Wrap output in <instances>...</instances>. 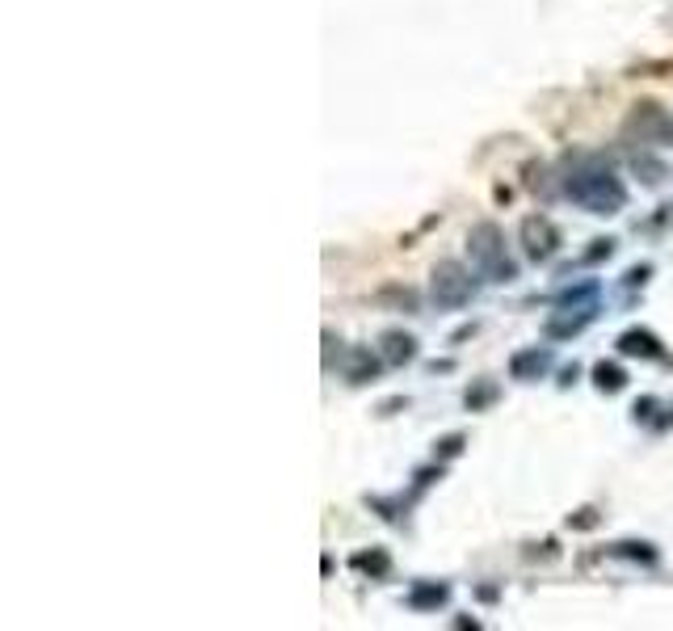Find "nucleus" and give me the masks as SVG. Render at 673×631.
Instances as JSON below:
<instances>
[{
  "instance_id": "12",
  "label": "nucleus",
  "mask_w": 673,
  "mask_h": 631,
  "mask_svg": "<svg viewBox=\"0 0 673 631\" xmlns=\"http://www.w3.org/2000/svg\"><path fill=\"white\" fill-rule=\"evenodd\" d=\"M354 564L366 568V573H387V556H383V552H375V556H358Z\"/></svg>"
},
{
  "instance_id": "4",
  "label": "nucleus",
  "mask_w": 673,
  "mask_h": 631,
  "mask_svg": "<svg viewBox=\"0 0 673 631\" xmlns=\"http://www.w3.org/2000/svg\"><path fill=\"white\" fill-rule=\"evenodd\" d=\"M623 135L640 139V144H652V148H665L673 144V114L657 101H640V106H631L627 122H623Z\"/></svg>"
},
{
  "instance_id": "10",
  "label": "nucleus",
  "mask_w": 673,
  "mask_h": 631,
  "mask_svg": "<svg viewBox=\"0 0 673 631\" xmlns=\"http://www.w3.org/2000/svg\"><path fill=\"white\" fill-rule=\"evenodd\" d=\"M446 602V585H425V589H413V606L425 610V606H438Z\"/></svg>"
},
{
  "instance_id": "6",
  "label": "nucleus",
  "mask_w": 673,
  "mask_h": 631,
  "mask_svg": "<svg viewBox=\"0 0 673 631\" xmlns=\"http://www.w3.org/2000/svg\"><path fill=\"white\" fill-rule=\"evenodd\" d=\"M379 345H383V358L392 362V366L413 362V358H417V341H413L409 333H400V329H387V333L379 337Z\"/></svg>"
},
{
  "instance_id": "9",
  "label": "nucleus",
  "mask_w": 673,
  "mask_h": 631,
  "mask_svg": "<svg viewBox=\"0 0 673 631\" xmlns=\"http://www.w3.org/2000/svg\"><path fill=\"white\" fill-rule=\"evenodd\" d=\"M594 383H598L602 392H619L623 383H627V375L619 371V366H606V362H602V366H594Z\"/></svg>"
},
{
  "instance_id": "7",
  "label": "nucleus",
  "mask_w": 673,
  "mask_h": 631,
  "mask_svg": "<svg viewBox=\"0 0 673 631\" xmlns=\"http://www.w3.org/2000/svg\"><path fill=\"white\" fill-rule=\"evenodd\" d=\"M547 366H552V354L547 350H522V354H514V362H509V371H514V379H539Z\"/></svg>"
},
{
  "instance_id": "2",
  "label": "nucleus",
  "mask_w": 673,
  "mask_h": 631,
  "mask_svg": "<svg viewBox=\"0 0 673 631\" xmlns=\"http://www.w3.org/2000/svg\"><path fill=\"white\" fill-rule=\"evenodd\" d=\"M467 249H472V261L480 270L493 274V282H509L518 274V266L505 257V236L497 223H476V228L467 232Z\"/></svg>"
},
{
  "instance_id": "3",
  "label": "nucleus",
  "mask_w": 673,
  "mask_h": 631,
  "mask_svg": "<svg viewBox=\"0 0 673 631\" xmlns=\"http://www.w3.org/2000/svg\"><path fill=\"white\" fill-rule=\"evenodd\" d=\"M472 291H476V282H472V274H467L463 261L446 257L430 270V299L438 303V308H463V303L472 299Z\"/></svg>"
},
{
  "instance_id": "1",
  "label": "nucleus",
  "mask_w": 673,
  "mask_h": 631,
  "mask_svg": "<svg viewBox=\"0 0 673 631\" xmlns=\"http://www.w3.org/2000/svg\"><path fill=\"white\" fill-rule=\"evenodd\" d=\"M564 194L577 202V207H585L589 215H615L627 207V186L610 173V169H577L573 177L564 181Z\"/></svg>"
},
{
  "instance_id": "8",
  "label": "nucleus",
  "mask_w": 673,
  "mask_h": 631,
  "mask_svg": "<svg viewBox=\"0 0 673 631\" xmlns=\"http://www.w3.org/2000/svg\"><path fill=\"white\" fill-rule=\"evenodd\" d=\"M619 350L631 354V358H636V354H644V358H661V341L652 337V333H644V329H631V333L619 337Z\"/></svg>"
},
{
  "instance_id": "11",
  "label": "nucleus",
  "mask_w": 673,
  "mask_h": 631,
  "mask_svg": "<svg viewBox=\"0 0 673 631\" xmlns=\"http://www.w3.org/2000/svg\"><path fill=\"white\" fill-rule=\"evenodd\" d=\"M371 375H375V358L371 354H358L354 358V371H350V383H366Z\"/></svg>"
},
{
  "instance_id": "5",
  "label": "nucleus",
  "mask_w": 673,
  "mask_h": 631,
  "mask_svg": "<svg viewBox=\"0 0 673 631\" xmlns=\"http://www.w3.org/2000/svg\"><path fill=\"white\" fill-rule=\"evenodd\" d=\"M560 244H564V236H560V228H556V223L547 219V215H530V219L522 223V249H526L530 261L556 257Z\"/></svg>"
}]
</instances>
